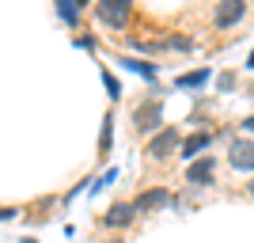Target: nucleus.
I'll return each instance as SVG.
<instances>
[{
    "instance_id": "nucleus-1",
    "label": "nucleus",
    "mask_w": 254,
    "mask_h": 243,
    "mask_svg": "<svg viewBox=\"0 0 254 243\" xmlns=\"http://www.w3.org/2000/svg\"><path fill=\"white\" fill-rule=\"evenodd\" d=\"M129 15H133V4H126V0H99L95 4V19L106 23L110 31H126Z\"/></svg>"
},
{
    "instance_id": "nucleus-2",
    "label": "nucleus",
    "mask_w": 254,
    "mask_h": 243,
    "mask_svg": "<svg viewBox=\"0 0 254 243\" xmlns=\"http://www.w3.org/2000/svg\"><path fill=\"white\" fill-rule=\"evenodd\" d=\"M182 137H179V129L175 126H159L156 129V137H148V145H144V156L152 160H167L171 152H179Z\"/></svg>"
},
{
    "instance_id": "nucleus-3",
    "label": "nucleus",
    "mask_w": 254,
    "mask_h": 243,
    "mask_svg": "<svg viewBox=\"0 0 254 243\" xmlns=\"http://www.w3.org/2000/svg\"><path fill=\"white\" fill-rule=\"evenodd\" d=\"M216 179V160L212 156H197L193 163H186V182L190 186H209Z\"/></svg>"
},
{
    "instance_id": "nucleus-4",
    "label": "nucleus",
    "mask_w": 254,
    "mask_h": 243,
    "mask_svg": "<svg viewBox=\"0 0 254 243\" xmlns=\"http://www.w3.org/2000/svg\"><path fill=\"white\" fill-rule=\"evenodd\" d=\"M167 201H171V190H167V186H152V190H144V194H137V198H133V209H137V217H140V213L163 209Z\"/></svg>"
},
{
    "instance_id": "nucleus-5",
    "label": "nucleus",
    "mask_w": 254,
    "mask_h": 243,
    "mask_svg": "<svg viewBox=\"0 0 254 243\" xmlns=\"http://www.w3.org/2000/svg\"><path fill=\"white\" fill-rule=\"evenodd\" d=\"M243 15H247V4H239V0H224V4H216V11H212V23H216L220 31H228V27H235Z\"/></svg>"
},
{
    "instance_id": "nucleus-6",
    "label": "nucleus",
    "mask_w": 254,
    "mask_h": 243,
    "mask_svg": "<svg viewBox=\"0 0 254 243\" xmlns=\"http://www.w3.org/2000/svg\"><path fill=\"white\" fill-rule=\"evenodd\" d=\"M159 110H163V99H144V103L133 110V126L137 129H156L159 126Z\"/></svg>"
},
{
    "instance_id": "nucleus-7",
    "label": "nucleus",
    "mask_w": 254,
    "mask_h": 243,
    "mask_svg": "<svg viewBox=\"0 0 254 243\" xmlns=\"http://www.w3.org/2000/svg\"><path fill=\"white\" fill-rule=\"evenodd\" d=\"M133 221H137V209H133V201H114V205L106 209V217H103L106 228H129Z\"/></svg>"
},
{
    "instance_id": "nucleus-8",
    "label": "nucleus",
    "mask_w": 254,
    "mask_h": 243,
    "mask_svg": "<svg viewBox=\"0 0 254 243\" xmlns=\"http://www.w3.org/2000/svg\"><path fill=\"white\" fill-rule=\"evenodd\" d=\"M228 163H232L235 171H254V141H232Z\"/></svg>"
},
{
    "instance_id": "nucleus-9",
    "label": "nucleus",
    "mask_w": 254,
    "mask_h": 243,
    "mask_svg": "<svg viewBox=\"0 0 254 243\" xmlns=\"http://www.w3.org/2000/svg\"><path fill=\"white\" fill-rule=\"evenodd\" d=\"M209 145H212V133H205V129H197V133H190V137H186V141H182V145H179V152H182V156H186V160H190V163H193V160L201 156V152H205V148H209Z\"/></svg>"
},
{
    "instance_id": "nucleus-10",
    "label": "nucleus",
    "mask_w": 254,
    "mask_h": 243,
    "mask_svg": "<svg viewBox=\"0 0 254 243\" xmlns=\"http://www.w3.org/2000/svg\"><path fill=\"white\" fill-rule=\"evenodd\" d=\"M80 15H84V4H80V0H57V19L80 23Z\"/></svg>"
},
{
    "instance_id": "nucleus-11",
    "label": "nucleus",
    "mask_w": 254,
    "mask_h": 243,
    "mask_svg": "<svg viewBox=\"0 0 254 243\" xmlns=\"http://www.w3.org/2000/svg\"><path fill=\"white\" fill-rule=\"evenodd\" d=\"M110 141H114V114L103 118V133H99V156L110 152Z\"/></svg>"
},
{
    "instance_id": "nucleus-12",
    "label": "nucleus",
    "mask_w": 254,
    "mask_h": 243,
    "mask_svg": "<svg viewBox=\"0 0 254 243\" xmlns=\"http://www.w3.org/2000/svg\"><path fill=\"white\" fill-rule=\"evenodd\" d=\"M175 84H179V87H201V84H209V69H197V73H186V76H179Z\"/></svg>"
},
{
    "instance_id": "nucleus-13",
    "label": "nucleus",
    "mask_w": 254,
    "mask_h": 243,
    "mask_svg": "<svg viewBox=\"0 0 254 243\" xmlns=\"http://www.w3.org/2000/svg\"><path fill=\"white\" fill-rule=\"evenodd\" d=\"M122 65H129L133 73H140V76H148V80H156V69H152L148 61H137V57H122Z\"/></svg>"
},
{
    "instance_id": "nucleus-14",
    "label": "nucleus",
    "mask_w": 254,
    "mask_h": 243,
    "mask_svg": "<svg viewBox=\"0 0 254 243\" xmlns=\"http://www.w3.org/2000/svg\"><path fill=\"white\" fill-rule=\"evenodd\" d=\"M103 84H106V91H110V99H122V84H118V76L110 73V69H103Z\"/></svg>"
},
{
    "instance_id": "nucleus-15",
    "label": "nucleus",
    "mask_w": 254,
    "mask_h": 243,
    "mask_svg": "<svg viewBox=\"0 0 254 243\" xmlns=\"http://www.w3.org/2000/svg\"><path fill=\"white\" fill-rule=\"evenodd\" d=\"M216 87H220V91H232L235 87V73H224L220 80H216Z\"/></svg>"
},
{
    "instance_id": "nucleus-16",
    "label": "nucleus",
    "mask_w": 254,
    "mask_h": 243,
    "mask_svg": "<svg viewBox=\"0 0 254 243\" xmlns=\"http://www.w3.org/2000/svg\"><path fill=\"white\" fill-rule=\"evenodd\" d=\"M11 217H19V209H11V205H0V221H11Z\"/></svg>"
},
{
    "instance_id": "nucleus-17",
    "label": "nucleus",
    "mask_w": 254,
    "mask_h": 243,
    "mask_svg": "<svg viewBox=\"0 0 254 243\" xmlns=\"http://www.w3.org/2000/svg\"><path fill=\"white\" fill-rule=\"evenodd\" d=\"M243 129H254V114H251V118H243Z\"/></svg>"
},
{
    "instance_id": "nucleus-18",
    "label": "nucleus",
    "mask_w": 254,
    "mask_h": 243,
    "mask_svg": "<svg viewBox=\"0 0 254 243\" xmlns=\"http://www.w3.org/2000/svg\"><path fill=\"white\" fill-rule=\"evenodd\" d=\"M247 69H254V50H251V57H247Z\"/></svg>"
},
{
    "instance_id": "nucleus-19",
    "label": "nucleus",
    "mask_w": 254,
    "mask_h": 243,
    "mask_svg": "<svg viewBox=\"0 0 254 243\" xmlns=\"http://www.w3.org/2000/svg\"><path fill=\"white\" fill-rule=\"evenodd\" d=\"M247 190H251V198H254V179H251V186H247Z\"/></svg>"
},
{
    "instance_id": "nucleus-20",
    "label": "nucleus",
    "mask_w": 254,
    "mask_h": 243,
    "mask_svg": "<svg viewBox=\"0 0 254 243\" xmlns=\"http://www.w3.org/2000/svg\"><path fill=\"white\" fill-rule=\"evenodd\" d=\"M110 243H126V240H110Z\"/></svg>"
}]
</instances>
